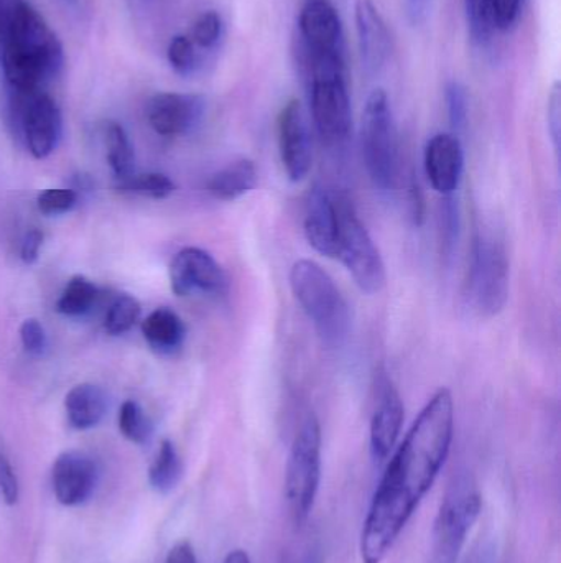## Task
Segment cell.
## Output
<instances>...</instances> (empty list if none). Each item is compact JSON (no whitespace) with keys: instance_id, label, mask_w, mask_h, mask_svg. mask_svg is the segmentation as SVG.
<instances>
[{"instance_id":"obj_37","label":"cell","mask_w":561,"mask_h":563,"mask_svg":"<svg viewBox=\"0 0 561 563\" xmlns=\"http://www.w3.org/2000/svg\"><path fill=\"white\" fill-rule=\"evenodd\" d=\"M0 493H2L3 501L9 506L16 505L19 501V482H16L12 466L2 455H0Z\"/></svg>"},{"instance_id":"obj_35","label":"cell","mask_w":561,"mask_h":563,"mask_svg":"<svg viewBox=\"0 0 561 563\" xmlns=\"http://www.w3.org/2000/svg\"><path fill=\"white\" fill-rule=\"evenodd\" d=\"M23 350L32 356H42L46 347L45 328L35 318H29L20 327Z\"/></svg>"},{"instance_id":"obj_32","label":"cell","mask_w":561,"mask_h":563,"mask_svg":"<svg viewBox=\"0 0 561 563\" xmlns=\"http://www.w3.org/2000/svg\"><path fill=\"white\" fill-rule=\"evenodd\" d=\"M441 243H444L445 253H453L455 246L460 238L461 218L460 205L457 197H444L441 200Z\"/></svg>"},{"instance_id":"obj_1","label":"cell","mask_w":561,"mask_h":563,"mask_svg":"<svg viewBox=\"0 0 561 563\" xmlns=\"http://www.w3.org/2000/svg\"><path fill=\"white\" fill-rule=\"evenodd\" d=\"M455 435V400L447 387L418 413L375 489L362 526V563H382L437 482Z\"/></svg>"},{"instance_id":"obj_22","label":"cell","mask_w":561,"mask_h":563,"mask_svg":"<svg viewBox=\"0 0 561 563\" xmlns=\"http://www.w3.org/2000/svg\"><path fill=\"white\" fill-rule=\"evenodd\" d=\"M65 409L72 429L89 430L104 419L108 399L101 387L79 384L66 394Z\"/></svg>"},{"instance_id":"obj_3","label":"cell","mask_w":561,"mask_h":563,"mask_svg":"<svg viewBox=\"0 0 561 563\" xmlns=\"http://www.w3.org/2000/svg\"><path fill=\"white\" fill-rule=\"evenodd\" d=\"M289 280L323 344L343 346L351 331V308L333 277L315 261L300 260L290 269Z\"/></svg>"},{"instance_id":"obj_7","label":"cell","mask_w":561,"mask_h":563,"mask_svg":"<svg viewBox=\"0 0 561 563\" xmlns=\"http://www.w3.org/2000/svg\"><path fill=\"white\" fill-rule=\"evenodd\" d=\"M322 482V427L315 413L303 419L285 470V498L296 525L310 518Z\"/></svg>"},{"instance_id":"obj_10","label":"cell","mask_w":561,"mask_h":563,"mask_svg":"<svg viewBox=\"0 0 561 563\" xmlns=\"http://www.w3.org/2000/svg\"><path fill=\"white\" fill-rule=\"evenodd\" d=\"M13 109L19 118L20 131L33 157H48L58 147L63 132V118L58 104L46 92H16Z\"/></svg>"},{"instance_id":"obj_29","label":"cell","mask_w":561,"mask_h":563,"mask_svg":"<svg viewBox=\"0 0 561 563\" xmlns=\"http://www.w3.org/2000/svg\"><path fill=\"white\" fill-rule=\"evenodd\" d=\"M142 308L137 298L127 294L119 295L109 307L108 313H105V331L112 336L127 333L137 323Z\"/></svg>"},{"instance_id":"obj_40","label":"cell","mask_w":561,"mask_h":563,"mask_svg":"<svg viewBox=\"0 0 561 563\" xmlns=\"http://www.w3.org/2000/svg\"><path fill=\"white\" fill-rule=\"evenodd\" d=\"M165 563H198L193 545L190 542H178L170 552H168Z\"/></svg>"},{"instance_id":"obj_24","label":"cell","mask_w":561,"mask_h":563,"mask_svg":"<svg viewBox=\"0 0 561 563\" xmlns=\"http://www.w3.org/2000/svg\"><path fill=\"white\" fill-rule=\"evenodd\" d=\"M181 475H183V463L180 455L170 440H164L148 472V482L155 492L167 495L171 489L177 488Z\"/></svg>"},{"instance_id":"obj_2","label":"cell","mask_w":561,"mask_h":563,"mask_svg":"<svg viewBox=\"0 0 561 563\" xmlns=\"http://www.w3.org/2000/svg\"><path fill=\"white\" fill-rule=\"evenodd\" d=\"M3 75L12 91H42L65 65L61 42L38 10L15 0L0 33Z\"/></svg>"},{"instance_id":"obj_11","label":"cell","mask_w":561,"mask_h":563,"mask_svg":"<svg viewBox=\"0 0 561 563\" xmlns=\"http://www.w3.org/2000/svg\"><path fill=\"white\" fill-rule=\"evenodd\" d=\"M277 139L283 172L293 184L308 177L313 165L312 134L305 111L296 99H290L277 121Z\"/></svg>"},{"instance_id":"obj_38","label":"cell","mask_w":561,"mask_h":563,"mask_svg":"<svg viewBox=\"0 0 561 563\" xmlns=\"http://www.w3.org/2000/svg\"><path fill=\"white\" fill-rule=\"evenodd\" d=\"M43 234L38 230L29 231L23 238L22 247H20V257L23 263L33 264L36 263L40 256V250H42Z\"/></svg>"},{"instance_id":"obj_28","label":"cell","mask_w":561,"mask_h":563,"mask_svg":"<svg viewBox=\"0 0 561 563\" xmlns=\"http://www.w3.org/2000/svg\"><path fill=\"white\" fill-rule=\"evenodd\" d=\"M119 430L132 443L144 445L150 440L154 427L147 413L135 400H125L119 410Z\"/></svg>"},{"instance_id":"obj_42","label":"cell","mask_w":561,"mask_h":563,"mask_svg":"<svg viewBox=\"0 0 561 563\" xmlns=\"http://www.w3.org/2000/svg\"><path fill=\"white\" fill-rule=\"evenodd\" d=\"M223 563H253L250 562L249 555H247L246 551H240V549H237V551L229 552L227 554V558L224 559Z\"/></svg>"},{"instance_id":"obj_14","label":"cell","mask_w":561,"mask_h":563,"mask_svg":"<svg viewBox=\"0 0 561 563\" xmlns=\"http://www.w3.org/2000/svg\"><path fill=\"white\" fill-rule=\"evenodd\" d=\"M300 33L308 55H345L341 16L329 0H308L300 13Z\"/></svg>"},{"instance_id":"obj_18","label":"cell","mask_w":561,"mask_h":563,"mask_svg":"<svg viewBox=\"0 0 561 563\" xmlns=\"http://www.w3.org/2000/svg\"><path fill=\"white\" fill-rule=\"evenodd\" d=\"M303 231L310 246L326 257H336L338 240V210L335 197L325 188L315 187L306 198Z\"/></svg>"},{"instance_id":"obj_4","label":"cell","mask_w":561,"mask_h":563,"mask_svg":"<svg viewBox=\"0 0 561 563\" xmlns=\"http://www.w3.org/2000/svg\"><path fill=\"white\" fill-rule=\"evenodd\" d=\"M310 106L323 141L341 144L351 131L345 55H308Z\"/></svg>"},{"instance_id":"obj_31","label":"cell","mask_w":561,"mask_h":563,"mask_svg":"<svg viewBox=\"0 0 561 563\" xmlns=\"http://www.w3.org/2000/svg\"><path fill=\"white\" fill-rule=\"evenodd\" d=\"M221 33H223V20H221L220 13L207 10L198 16L188 36L197 45V48L207 49L213 48L220 42Z\"/></svg>"},{"instance_id":"obj_17","label":"cell","mask_w":561,"mask_h":563,"mask_svg":"<svg viewBox=\"0 0 561 563\" xmlns=\"http://www.w3.org/2000/svg\"><path fill=\"white\" fill-rule=\"evenodd\" d=\"M98 482V468L91 456L82 452H65L55 460L52 486L63 506H79L91 498Z\"/></svg>"},{"instance_id":"obj_41","label":"cell","mask_w":561,"mask_h":563,"mask_svg":"<svg viewBox=\"0 0 561 563\" xmlns=\"http://www.w3.org/2000/svg\"><path fill=\"white\" fill-rule=\"evenodd\" d=\"M411 207L412 218H414L415 223L420 224L422 218H424V203H422L420 188L415 184H412L411 187Z\"/></svg>"},{"instance_id":"obj_43","label":"cell","mask_w":561,"mask_h":563,"mask_svg":"<svg viewBox=\"0 0 561 563\" xmlns=\"http://www.w3.org/2000/svg\"><path fill=\"white\" fill-rule=\"evenodd\" d=\"M63 2H65L66 5H75V3H78V0H63Z\"/></svg>"},{"instance_id":"obj_27","label":"cell","mask_w":561,"mask_h":563,"mask_svg":"<svg viewBox=\"0 0 561 563\" xmlns=\"http://www.w3.org/2000/svg\"><path fill=\"white\" fill-rule=\"evenodd\" d=\"M117 190L122 194L138 195V197L154 198V200H165L177 190L170 177L164 174H132L131 177L117 181Z\"/></svg>"},{"instance_id":"obj_5","label":"cell","mask_w":561,"mask_h":563,"mask_svg":"<svg viewBox=\"0 0 561 563\" xmlns=\"http://www.w3.org/2000/svg\"><path fill=\"white\" fill-rule=\"evenodd\" d=\"M362 161L374 187L391 194L397 184V129L384 89H374L366 101L361 122Z\"/></svg>"},{"instance_id":"obj_20","label":"cell","mask_w":561,"mask_h":563,"mask_svg":"<svg viewBox=\"0 0 561 563\" xmlns=\"http://www.w3.org/2000/svg\"><path fill=\"white\" fill-rule=\"evenodd\" d=\"M524 0H467L468 25L476 42L491 38L496 30L513 29L523 12Z\"/></svg>"},{"instance_id":"obj_39","label":"cell","mask_w":561,"mask_h":563,"mask_svg":"<svg viewBox=\"0 0 561 563\" xmlns=\"http://www.w3.org/2000/svg\"><path fill=\"white\" fill-rule=\"evenodd\" d=\"M405 13L412 25H422L430 15L431 0H404Z\"/></svg>"},{"instance_id":"obj_36","label":"cell","mask_w":561,"mask_h":563,"mask_svg":"<svg viewBox=\"0 0 561 563\" xmlns=\"http://www.w3.org/2000/svg\"><path fill=\"white\" fill-rule=\"evenodd\" d=\"M547 124H549L550 137H552L556 151L560 148V129H561V95L560 82H556L550 92L549 108H547Z\"/></svg>"},{"instance_id":"obj_6","label":"cell","mask_w":561,"mask_h":563,"mask_svg":"<svg viewBox=\"0 0 561 563\" xmlns=\"http://www.w3.org/2000/svg\"><path fill=\"white\" fill-rule=\"evenodd\" d=\"M335 201L338 210L336 257L345 264L361 291L379 294L388 280L381 251L375 246L352 201L346 195H338Z\"/></svg>"},{"instance_id":"obj_9","label":"cell","mask_w":561,"mask_h":563,"mask_svg":"<svg viewBox=\"0 0 561 563\" xmlns=\"http://www.w3.org/2000/svg\"><path fill=\"white\" fill-rule=\"evenodd\" d=\"M483 499L468 476L455 479L448 489L434 531V563H457L461 549L480 518Z\"/></svg>"},{"instance_id":"obj_8","label":"cell","mask_w":561,"mask_h":563,"mask_svg":"<svg viewBox=\"0 0 561 563\" xmlns=\"http://www.w3.org/2000/svg\"><path fill=\"white\" fill-rule=\"evenodd\" d=\"M510 264L506 244L491 233H480L471 254L468 297L483 317H497L509 300Z\"/></svg>"},{"instance_id":"obj_23","label":"cell","mask_w":561,"mask_h":563,"mask_svg":"<svg viewBox=\"0 0 561 563\" xmlns=\"http://www.w3.org/2000/svg\"><path fill=\"white\" fill-rule=\"evenodd\" d=\"M142 333L155 353L173 354L183 346L187 328L173 310L157 308L145 318L142 323Z\"/></svg>"},{"instance_id":"obj_25","label":"cell","mask_w":561,"mask_h":563,"mask_svg":"<svg viewBox=\"0 0 561 563\" xmlns=\"http://www.w3.org/2000/svg\"><path fill=\"white\" fill-rule=\"evenodd\" d=\"M105 148L112 174L117 181L134 174L135 155L127 132L117 122H109L105 128Z\"/></svg>"},{"instance_id":"obj_30","label":"cell","mask_w":561,"mask_h":563,"mask_svg":"<svg viewBox=\"0 0 561 563\" xmlns=\"http://www.w3.org/2000/svg\"><path fill=\"white\" fill-rule=\"evenodd\" d=\"M171 68L181 76H190L198 66L197 45L188 35H177L171 38L167 49Z\"/></svg>"},{"instance_id":"obj_33","label":"cell","mask_w":561,"mask_h":563,"mask_svg":"<svg viewBox=\"0 0 561 563\" xmlns=\"http://www.w3.org/2000/svg\"><path fill=\"white\" fill-rule=\"evenodd\" d=\"M78 203V195L69 188H48L36 198V207L43 214H63L71 211Z\"/></svg>"},{"instance_id":"obj_15","label":"cell","mask_w":561,"mask_h":563,"mask_svg":"<svg viewBox=\"0 0 561 563\" xmlns=\"http://www.w3.org/2000/svg\"><path fill=\"white\" fill-rule=\"evenodd\" d=\"M378 402L371 419V455L374 462L382 463L389 459L404 423V402L397 387L392 384L389 377L382 376L379 379Z\"/></svg>"},{"instance_id":"obj_26","label":"cell","mask_w":561,"mask_h":563,"mask_svg":"<svg viewBox=\"0 0 561 563\" xmlns=\"http://www.w3.org/2000/svg\"><path fill=\"white\" fill-rule=\"evenodd\" d=\"M98 298V288L91 280L82 276L72 277L63 288L56 308L66 317H81L91 310Z\"/></svg>"},{"instance_id":"obj_13","label":"cell","mask_w":561,"mask_h":563,"mask_svg":"<svg viewBox=\"0 0 561 563\" xmlns=\"http://www.w3.org/2000/svg\"><path fill=\"white\" fill-rule=\"evenodd\" d=\"M204 114V99L187 92H158L147 104L150 128L164 137L193 131Z\"/></svg>"},{"instance_id":"obj_21","label":"cell","mask_w":561,"mask_h":563,"mask_svg":"<svg viewBox=\"0 0 561 563\" xmlns=\"http://www.w3.org/2000/svg\"><path fill=\"white\" fill-rule=\"evenodd\" d=\"M259 181L256 164L249 158H240L211 175L206 190L214 200L236 201L249 195Z\"/></svg>"},{"instance_id":"obj_19","label":"cell","mask_w":561,"mask_h":563,"mask_svg":"<svg viewBox=\"0 0 561 563\" xmlns=\"http://www.w3.org/2000/svg\"><path fill=\"white\" fill-rule=\"evenodd\" d=\"M355 19L362 66L369 75H375L388 59V29L374 0H356Z\"/></svg>"},{"instance_id":"obj_12","label":"cell","mask_w":561,"mask_h":563,"mask_svg":"<svg viewBox=\"0 0 561 563\" xmlns=\"http://www.w3.org/2000/svg\"><path fill=\"white\" fill-rule=\"evenodd\" d=\"M171 290L178 297L221 295L226 290V274L207 251L184 247L170 264Z\"/></svg>"},{"instance_id":"obj_34","label":"cell","mask_w":561,"mask_h":563,"mask_svg":"<svg viewBox=\"0 0 561 563\" xmlns=\"http://www.w3.org/2000/svg\"><path fill=\"white\" fill-rule=\"evenodd\" d=\"M447 111L448 121H450L453 131H463L468 121V95L467 89L461 82L450 81L447 86Z\"/></svg>"},{"instance_id":"obj_16","label":"cell","mask_w":561,"mask_h":563,"mask_svg":"<svg viewBox=\"0 0 561 563\" xmlns=\"http://www.w3.org/2000/svg\"><path fill=\"white\" fill-rule=\"evenodd\" d=\"M425 174L441 197L457 194L464 170L463 145L453 134H437L427 142L424 154Z\"/></svg>"}]
</instances>
